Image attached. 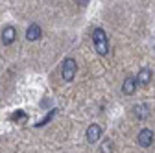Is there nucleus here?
Instances as JSON below:
<instances>
[{
    "instance_id": "nucleus-4",
    "label": "nucleus",
    "mask_w": 155,
    "mask_h": 153,
    "mask_svg": "<svg viewBox=\"0 0 155 153\" xmlns=\"http://www.w3.org/2000/svg\"><path fill=\"white\" fill-rule=\"evenodd\" d=\"M102 137V127L98 124H92L87 127V142L89 144H94V142H98Z\"/></svg>"
},
{
    "instance_id": "nucleus-3",
    "label": "nucleus",
    "mask_w": 155,
    "mask_h": 153,
    "mask_svg": "<svg viewBox=\"0 0 155 153\" xmlns=\"http://www.w3.org/2000/svg\"><path fill=\"white\" fill-rule=\"evenodd\" d=\"M137 142H139V146H142V148L151 146V142H153V131L148 129V127L140 129V131H139V137H137Z\"/></svg>"
},
{
    "instance_id": "nucleus-10",
    "label": "nucleus",
    "mask_w": 155,
    "mask_h": 153,
    "mask_svg": "<svg viewBox=\"0 0 155 153\" xmlns=\"http://www.w3.org/2000/svg\"><path fill=\"white\" fill-rule=\"evenodd\" d=\"M113 151V140L111 138H105L102 142V153H111Z\"/></svg>"
},
{
    "instance_id": "nucleus-6",
    "label": "nucleus",
    "mask_w": 155,
    "mask_h": 153,
    "mask_svg": "<svg viewBox=\"0 0 155 153\" xmlns=\"http://www.w3.org/2000/svg\"><path fill=\"white\" fill-rule=\"evenodd\" d=\"M133 114H135L139 120H144V118L150 116V107H148L146 103H139V105L133 107Z\"/></svg>"
},
{
    "instance_id": "nucleus-5",
    "label": "nucleus",
    "mask_w": 155,
    "mask_h": 153,
    "mask_svg": "<svg viewBox=\"0 0 155 153\" xmlns=\"http://www.w3.org/2000/svg\"><path fill=\"white\" fill-rule=\"evenodd\" d=\"M26 39L28 41H37L41 39V26L39 24H30L26 30Z\"/></svg>"
},
{
    "instance_id": "nucleus-7",
    "label": "nucleus",
    "mask_w": 155,
    "mask_h": 153,
    "mask_svg": "<svg viewBox=\"0 0 155 153\" xmlns=\"http://www.w3.org/2000/svg\"><path fill=\"white\" fill-rule=\"evenodd\" d=\"M15 37H17V30L13 26H6L4 31H2V43L4 44H11L15 41Z\"/></svg>"
},
{
    "instance_id": "nucleus-9",
    "label": "nucleus",
    "mask_w": 155,
    "mask_h": 153,
    "mask_svg": "<svg viewBox=\"0 0 155 153\" xmlns=\"http://www.w3.org/2000/svg\"><path fill=\"white\" fill-rule=\"evenodd\" d=\"M150 81H151V70L150 68H142L139 72V76H137V83L142 85V87H146Z\"/></svg>"
},
{
    "instance_id": "nucleus-8",
    "label": "nucleus",
    "mask_w": 155,
    "mask_h": 153,
    "mask_svg": "<svg viewBox=\"0 0 155 153\" xmlns=\"http://www.w3.org/2000/svg\"><path fill=\"white\" fill-rule=\"evenodd\" d=\"M135 89H137V80L135 78H126L124 85H122V92L126 94V96H131V94L135 92Z\"/></svg>"
},
{
    "instance_id": "nucleus-11",
    "label": "nucleus",
    "mask_w": 155,
    "mask_h": 153,
    "mask_svg": "<svg viewBox=\"0 0 155 153\" xmlns=\"http://www.w3.org/2000/svg\"><path fill=\"white\" fill-rule=\"evenodd\" d=\"M76 2H78V4H80L81 8H85V6L89 4V0H76Z\"/></svg>"
},
{
    "instance_id": "nucleus-1",
    "label": "nucleus",
    "mask_w": 155,
    "mask_h": 153,
    "mask_svg": "<svg viewBox=\"0 0 155 153\" xmlns=\"http://www.w3.org/2000/svg\"><path fill=\"white\" fill-rule=\"evenodd\" d=\"M92 41H94V48L100 55H105L109 50V43H107V35L102 28H94L92 31Z\"/></svg>"
},
{
    "instance_id": "nucleus-2",
    "label": "nucleus",
    "mask_w": 155,
    "mask_h": 153,
    "mask_svg": "<svg viewBox=\"0 0 155 153\" xmlns=\"http://www.w3.org/2000/svg\"><path fill=\"white\" fill-rule=\"evenodd\" d=\"M78 72V65L76 61L72 59V57H67V59L63 61V68H61V76H63V80L65 81H72L74 80V76Z\"/></svg>"
}]
</instances>
